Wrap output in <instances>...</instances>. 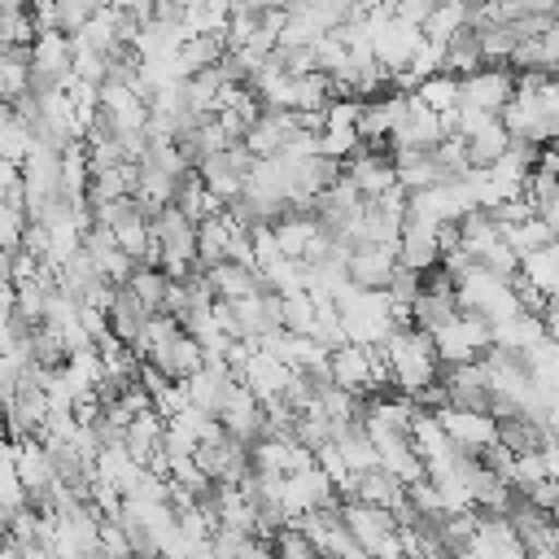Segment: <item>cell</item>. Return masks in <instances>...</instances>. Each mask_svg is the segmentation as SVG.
<instances>
[{"mask_svg":"<svg viewBox=\"0 0 559 559\" xmlns=\"http://www.w3.org/2000/svg\"><path fill=\"white\" fill-rule=\"evenodd\" d=\"M100 555L105 559H135V546H131V537H127V528L118 520L100 524Z\"/></svg>","mask_w":559,"mask_h":559,"instance_id":"obj_33","label":"cell"},{"mask_svg":"<svg viewBox=\"0 0 559 559\" xmlns=\"http://www.w3.org/2000/svg\"><path fill=\"white\" fill-rule=\"evenodd\" d=\"M389 362H393V384L402 397H424L432 384H441V358H437V341L424 336L419 328H397L389 336Z\"/></svg>","mask_w":559,"mask_h":559,"instance_id":"obj_1","label":"cell"},{"mask_svg":"<svg viewBox=\"0 0 559 559\" xmlns=\"http://www.w3.org/2000/svg\"><path fill=\"white\" fill-rule=\"evenodd\" d=\"M345 179L367 197V201H376V197H384L389 188H397V166H393V148H371V144H362L349 162H345Z\"/></svg>","mask_w":559,"mask_h":559,"instance_id":"obj_6","label":"cell"},{"mask_svg":"<svg viewBox=\"0 0 559 559\" xmlns=\"http://www.w3.org/2000/svg\"><path fill=\"white\" fill-rule=\"evenodd\" d=\"M293 441H297L301 450H310V454L328 450V445H332V419H328L323 411H306V415H297Z\"/></svg>","mask_w":559,"mask_h":559,"instance_id":"obj_30","label":"cell"},{"mask_svg":"<svg viewBox=\"0 0 559 559\" xmlns=\"http://www.w3.org/2000/svg\"><path fill=\"white\" fill-rule=\"evenodd\" d=\"M546 437H550V424H542V419H528V415H507V419H498V445H507L515 459L542 454Z\"/></svg>","mask_w":559,"mask_h":559,"instance_id":"obj_17","label":"cell"},{"mask_svg":"<svg viewBox=\"0 0 559 559\" xmlns=\"http://www.w3.org/2000/svg\"><path fill=\"white\" fill-rule=\"evenodd\" d=\"M397 266H402L397 245H362L349 258V284L362 288V293H384Z\"/></svg>","mask_w":559,"mask_h":559,"instance_id":"obj_9","label":"cell"},{"mask_svg":"<svg viewBox=\"0 0 559 559\" xmlns=\"http://www.w3.org/2000/svg\"><path fill=\"white\" fill-rule=\"evenodd\" d=\"M437 341V358L441 367H467V362H480L489 349H493V323L480 319V314H459Z\"/></svg>","mask_w":559,"mask_h":559,"instance_id":"obj_2","label":"cell"},{"mask_svg":"<svg viewBox=\"0 0 559 559\" xmlns=\"http://www.w3.org/2000/svg\"><path fill=\"white\" fill-rule=\"evenodd\" d=\"M411 96H415L419 105H428L432 114H454V109L463 105V79H454V74H432V79H424Z\"/></svg>","mask_w":559,"mask_h":559,"instance_id":"obj_23","label":"cell"},{"mask_svg":"<svg viewBox=\"0 0 559 559\" xmlns=\"http://www.w3.org/2000/svg\"><path fill=\"white\" fill-rule=\"evenodd\" d=\"M205 280H210V288H214L218 301H245V297H258V293L266 288L258 271L236 266V262H218V266H210Z\"/></svg>","mask_w":559,"mask_h":559,"instance_id":"obj_16","label":"cell"},{"mask_svg":"<svg viewBox=\"0 0 559 559\" xmlns=\"http://www.w3.org/2000/svg\"><path fill=\"white\" fill-rule=\"evenodd\" d=\"M341 493H336V485H332V476L314 463V467H306V472H293V476H284V511H288V520H301V515H310V511H319V507H328V502H336Z\"/></svg>","mask_w":559,"mask_h":559,"instance_id":"obj_7","label":"cell"},{"mask_svg":"<svg viewBox=\"0 0 559 559\" xmlns=\"http://www.w3.org/2000/svg\"><path fill=\"white\" fill-rule=\"evenodd\" d=\"M384 293H389L393 310H415V301L424 297V275H419V271H411V266H397Z\"/></svg>","mask_w":559,"mask_h":559,"instance_id":"obj_32","label":"cell"},{"mask_svg":"<svg viewBox=\"0 0 559 559\" xmlns=\"http://www.w3.org/2000/svg\"><path fill=\"white\" fill-rule=\"evenodd\" d=\"M397 258H402V266H411V271H419V275H428L432 266H441V240L437 236H419V231H402V245H397Z\"/></svg>","mask_w":559,"mask_h":559,"instance_id":"obj_25","label":"cell"},{"mask_svg":"<svg viewBox=\"0 0 559 559\" xmlns=\"http://www.w3.org/2000/svg\"><path fill=\"white\" fill-rule=\"evenodd\" d=\"M445 144V127H441V114H432L428 105H419L415 96H411V114H406V122L393 131V140H389V148H411V153H437Z\"/></svg>","mask_w":559,"mask_h":559,"instance_id":"obj_11","label":"cell"},{"mask_svg":"<svg viewBox=\"0 0 559 559\" xmlns=\"http://www.w3.org/2000/svg\"><path fill=\"white\" fill-rule=\"evenodd\" d=\"M148 314H166V301H170V275L166 271H153V266H135L131 284H127Z\"/></svg>","mask_w":559,"mask_h":559,"instance_id":"obj_26","label":"cell"},{"mask_svg":"<svg viewBox=\"0 0 559 559\" xmlns=\"http://www.w3.org/2000/svg\"><path fill=\"white\" fill-rule=\"evenodd\" d=\"M354 502H367V507H380V511H397L406 502V485L384 472V467H371L354 480Z\"/></svg>","mask_w":559,"mask_h":559,"instance_id":"obj_18","label":"cell"},{"mask_svg":"<svg viewBox=\"0 0 559 559\" xmlns=\"http://www.w3.org/2000/svg\"><path fill=\"white\" fill-rule=\"evenodd\" d=\"M148 310H144V301L131 293V288H114V301H109V332L127 345V349H135L140 345V336H144V328H148Z\"/></svg>","mask_w":559,"mask_h":559,"instance_id":"obj_14","label":"cell"},{"mask_svg":"<svg viewBox=\"0 0 559 559\" xmlns=\"http://www.w3.org/2000/svg\"><path fill=\"white\" fill-rule=\"evenodd\" d=\"M231 218L227 214H218V218H205L201 223V231H197V266L201 271H210V266H218V262H227V245H231Z\"/></svg>","mask_w":559,"mask_h":559,"instance_id":"obj_22","label":"cell"},{"mask_svg":"<svg viewBox=\"0 0 559 559\" xmlns=\"http://www.w3.org/2000/svg\"><path fill=\"white\" fill-rule=\"evenodd\" d=\"M100 13V4H87V0H61V4H52V31H61V35H83L87 31V22Z\"/></svg>","mask_w":559,"mask_h":559,"instance_id":"obj_31","label":"cell"},{"mask_svg":"<svg viewBox=\"0 0 559 559\" xmlns=\"http://www.w3.org/2000/svg\"><path fill=\"white\" fill-rule=\"evenodd\" d=\"M445 437L459 445V450H472V454H485L489 445H498V419L493 415H480V411H437Z\"/></svg>","mask_w":559,"mask_h":559,"instance_id":"obj_10","label":"cell"},{"mask_svg":"<svg viewBox=\"0 0 559 559\" xmlns=\"http://www.w3.org/2000/svg\"><path fill=\"white\" fill-rule=\"evenodd\" d=\"M489 61H485V48H480V35L467 26L459 31L450 44H445V61H441V74H454V79H472L480 74Z\"/></svg>","mask_w":559,"mask_h":559,"instance_id":"obj_19","label":"cell"},{"mask_svg":"<svg viewBox=\"0 0 559 559\" xmlns=\"http://www.w3.org/2000/svg\"><path fill=\"white\" fill-rule=\"evenodd\" d=\"M236 384H240V376H236L227 362H218V367H205L201 376H192V380H188V397H192V411H201V415H214V419H218Z\"/></svg>","mask_w":559,"mask_h":559,"instance_id":"obj_13","label":"cell"},{"mask_svg":"<svg viewBox=\"0 0 559 559\" xmlns=\"http://www.w3.org/2000/svg\"><path fill=\"white\" fill-rule=\"evenodd\" d=\"M39 39L35 13L17 0H0V48H31Z\"/></svg>","mask_w":559,"mask_h":559,"instance_id":"obj_21","label":"cell"},{"mask_svg":"<svg viewBox=\"0 0 559 559\" xmlns=\"http://www.w3.org/2000/svg\"><path fill=\"white\" fill-rule=\"evenodd\" d=\"M314 323H319V306L314 297L301 288V293H288L284 297V332L293 336H314Z\"/></svg>","mask_w":559,"mask_h":559,"instance_id":"obj_29","label":"cell"},{"mask_svg":"<svg viewBox=\"0 0 559 559\" xmlns=\"http://www.w3.org/2000/svg\"><path fill=\"white\" fill-rule=\"evenodd\" d=\"M559 236H555V227L537 214V218H528V223H520V227H511L507 231V245L520 253V258H533V253H542V249H550Z\"/></svg>","mask_w":559,"mask_h":559,"instance_id":"obj_28","label":"cell"},{"mask_svg":"<svg viewBox=\"0 0 559 559\" xmlns=\"http://www.w3.org/2000/svg\"><path fill=\"white\" fill-rule=\"evenodd\" d=\"M253 166H258V157L245 148V144H231L227 153H218V157H210L205 166H201V175H205V188H210V197H218L227 210L249 192V179H253Z\"/></svg>","mask_w":559,"mask_h":559,"instance_id":"obj_3","label":"cell"},{"mask_svg":"<svg viewBox=\"0 0 559 559\" xmlns=\"http://www.w3.org/2000/svg\"><path fill=\"white\" fill-rule=\"evenodd\" d=\"M148 367H157V371H162L166 380H175V384H188L192 376H201V371L210 367V358H205V349H201L197 336L179 332V336H170L166 345H157V349L148 354Z\"/></svg>","mask_w":559,"mask_h":559,"instance_id":"obj_8","label":"cell"},{"mask_svg":"<svg viewBox=\"0 0 559 559\" xmlns=\"http://www.w3.org/2000/svg\"><path fill=\"white\" fill-rule=\"evenodd\" d=\"M328 380L345 393H376V362H371V349L362 345H345L328 358Z\"/></svg>","mask_w":559,"mask_h":559,"instance_id":"obj_12","label":"cell"},{"mask_svg":"<svg viewBox=\"0 0 559 559\" xmlns=\"http://www.w3.org/2000/svg\"><path fill=\"white\" fill-rule=\"evenodd\" d=\"M31 148H35V131L17 114L4 109V122H0V157H4V166H22L31 157Z\"/></svg>","mask_w":559,"mask_h":559,"instance_id":"obj_27","label":"cell"},{"mask_svg":"<svg viewBox=\"0 0 559 559\" xmlns=\"http://www.w3.org/2000/svg\"><path fill=\"white\" fill-rule=\"evenodd\" d=\"M345 524L367 546V555L397 533V515L393 511H380V507H367V502H345Z\"/></svg>","mask_w":559,"mask_h":559,"instance_id":"obj_15","label":"cell"},{"mask_svg":"<svg viewBox=\"0 0 559 559\" xmlns=\"http://www.w3.org/2000/svg\"><path fill=\"white\" fill-rule=\"evenodd\" d=\"M415 328L424 332V336H441L463 310H459V293L454 297H445V293H424L419 301H415Z\"/></svg>","mask_w":559,"mask_h":559,"instance_id":"obj_20","label":"cell"},{"mask_svg":"<svg viewBox=\"0 0 559 559\" xmlns=\"http://www.w3.org/2000/svg\"><path fill=\"white\" fill-rule=\"evenodd\" d=\"M467 26H472V4H459V0L454 4H437L432 17H428V26H424V39L437 44V48H445Z\"/></svg>","mask_w":559,"mask_h":559,"instance_id":"obj_24","label":"cell"},{"mask_svg":"<svg viewBox=\"0 0 559 559\" xmlns=\"http://www.w3.org/2000/svg\"><path fill=\"white\" fill-rule=\"evenodd\" d=\"M441 389H445V406L450 411H480L489 415L493 406V380L485 358L467 362V367H441Z\"/></svg>","mask_w":559,"mask_h":559,"instance_id":"obj_4","label":"cell"},{"mask_svg":"<svg viewBox=\"0 0 559 559\" xmlns=\"http://www.w3.org/2000/svg\"><path fill=\"white\" fill-rule=\"evenodd\" d=\"M511 100H515V70L485 66L480 74L463 79V109H480V114L502 118Z\"/></svg>","mask_w":559,"mask_h":559,"instance_id":"obj_5","label":"cell"},{"mask_svg":"<svg viewBox=\"0 0 559 559\" xmlns=\"http://www.w3.org/2000/svg\"><path fill=\"white\" fill-rule=\"evenodd\" d=\"M432 0H406V4H397V22H406V26H415V31H424L428 26V17H432Z\"/></svg>","mask_w":559,"mask_h":559,"instance_id":"obj_34","label":"cell"}]
</instances>
